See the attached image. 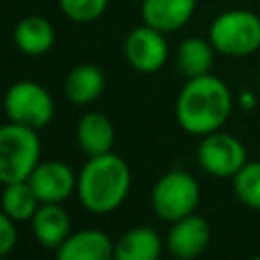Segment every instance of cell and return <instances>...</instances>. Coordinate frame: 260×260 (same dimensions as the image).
<instances>
[{
  "instance_id": "obj_9",
  "label": "cell",
  "mask_w": 260,
  "mask_h": 260,
  "mask_svg": "<svg viewBox=\"0 0 260 260\" xmlns=\"http://www.w3.org/2000/svg\"><path fill=\"white\" fill-rule=\"evenodd\" d=\"M41 203H63L77 191V175L63 160H41L26 179Z\"/></svg>"
},
{
  "instance_id": "obj_3",
  "label": "cell",
  "mask_w": 260,
  "mask_h": 260,
  "mask_svg": "<svg viewBox=\"0 0 260 260\" xmlns=\"http://www.w3.org/2000/svg\"><path fill=\"white\" fill-rule=\"evenodd\" d=\"M41 162V140L35 128L6 122L0 128V181H26Z\"/></svg>"
},
{
  "instance_id": "obj_14",
  "label": "cell",
  "mask_w": 260,
  "mask_h": 260,
  "mask_svg": "<svg viewBox=\"0 0 260 260\" xmlns=\"http://www.w3.org/2000/svg\"><path fill=\"white\" fill-rule=\"evenodd\" d=\"M30 223L37 242L45 250H57L71 234V219L61 203H41Z\"/></svg>"
},
{
  "instance_id": "obj_16",
  "label": "cell",
  "mask_w": 260,
  "mask_h": 260,
  "mask_svg": "<svg viewBox=\"0 0 260 260\" xmlns=\"http://www.w3.org/2000/svg\"><path fill=\"white\" fill-rule=\"evenodd\" d=\"M14 43L20 53L28 57H41L49 53L55 45V28L41 14H28L14 26Z\"/></svg>"
},
{
  "instance_id": "obj_13",
  "label": "cell",
  "mask_w": 260,
  "mask_h": 260,
  "mask_svg": "<svg viewBox=\"0 0 260 260\" xmlns=\"http://www.w3.org/2000/svg\"><path fill=\"white\" fill-rule=\"evenodd\" d=\"M116 138V130L112 120L102 112H87L77 120L75 126V142L81 152L87 156H98L112 152Z\"/></svg>"
},
{
  "instance_id": "obj_17",
  "label": "cell",
  "mask_w": 260,
  "mask_h": 260,
  "mask_svg": "<svg viewBox=\"0 0 260 260\" xmlns=\"http://www.w3.org/2000/svg\"><path fill=\"white\" fill-rule=\"evenodd\" d=\"M162 250V240L156 230L136 225L116 240L114 256L118 260H156Z\"/></svg>"
},
{
  "instance_id": "obj_23",
  "label": "cell",
  "mask_w": 260,
  "mask_h": 260,
  "mask_svg": "<svg viewBox=\"0 0 260 260\" xmlns=\"http://www.w3.org/2000/svg\"><path fill=\"white\" fill-rule=\"evenodd\" d=\"M240 98H242L240 102H242V106H244L246 110H250V108H254V104H256V98H254V93H250V91H246V93H242Z\"/></svg>"
},
{
  "instance_id": "obj_11",
  "label": "cell",
  "mask_w": 260,
  "mask_h": 260,
  "mask_svg": "<svg viewBox=\"0 0 260 260\" xmlns=\"http://www.w3.org/2000/svg\"><path fill=\"white\" fill-rule=\"evenodd\" d=\"M116 244L100 230L71 232L67 240L55 250L59 260H110Z\"/></svg>"
},
{
  "instance_id": "obj_8",
  "label": "cell",
  "mask_w": 260,
  "mask_h": 260,
  "mask_svg": "<svg viewBox=\"0 0 260 260\" xmlns=\"http://www.w3.org/2000/svg\"><path fill=\"white\" fill-rule=\"evenodd\" d=\"M124 57L132 69L140 73H156L165 67L169 57V45L165 32L140 24L132 28L124 41Z\"/></svg>"
},
{
  "instance_id": "obj_24",
  "label": "cell",
  "mask_w": 260,
  "mask_h": 260,
  "mask_svg": "<svg viewBox=\"0 0 260 260\" xmlns=\"http://www.w3.org/2000/svg\"><path fill=\"white\" fill-rule=\"evenodd\" d=\"M258 87H260V73H258Z\"/></svg>"
},
{
  "instance_id": "obj_18",
  "label": "cell",
  "mask_w": 260,
  "mask_h": 260,
  "mask_svg": "<svg viewBox=\"0 0 260 260\" xmlns=\"http://www.w3.org/2000/svg\"><path fill=\"white\" fill-rule=\"evenodd\" d=\"M213 63V45L211 41L189 37L177 49V67L179 71L191 79L199 75H207Z\"/></svg>"
},
{
  "instance_id": "obj_12",
  "label": "cell",
  "mask_w": 260,
  "mask_h": 260,
  "mask_svg": "<svg viewBox=\"0 0 260 260\" xmlns=\"http://www.w3.org/2000/svg\"><path fill=\"white\" fill-rule=\"evenodd\" d=\"M195 6L197 0H142L140 14L144 24L160 32H173L191 20Z\"/></svg>"
},
{
  "instance_id": "obj_7",
  "label": "cell",
  "mask_w": 260,
  "mask_h": 260,
  "mask_svg": "<svg viewBox=\"0 0 260 260\" xmlns=\"http://www.w3.org/2000/svg\"><path fill=\"white\" fill-rule=\"evenodd\" d=\"M197 160L207 175L219 179H234V175L248 162V156L240 138L215 130L201 136V142L197 146Z\"/></svg>"
},
{
  "instance_id": "obj_21",
  "label": "cell",
  "mask_w": 260,
  "mask_h": 260,
  "mask_svg": "<svg viewBox=\"0 0 260 260\" xmlns=\"http://www.w3.org/2000/svg\"><path fill=\"white\" fill-rule=\"evenodd\" d=\"M59 8L71 22L87 24L106 12L108 0H59Z\"/></svg>"
},
{
  "instance_id": "obj_1",
  "label": "cell",
  "mask_w": 260,
  "mask_h": 260,
  "mask_svg": "<svg viewBox=\"0 0 260 260\" xmlns=\"http://www.w3.org/2000/svg\"><path fill=\"white\" fill-rule=\"evenodd\" d=\"M234 98L225 81L217 75H199L187 79L177 95L175 116L179 126L193 136H205L228 122Z\"/></svg>"
},
{
  "instance_id": "obj_10",
  "label": "cell",
  "mask_w": 260,
  "mask_h": 260,
  "mask_svg": "<svg viewBox=\"0 0 260 260\" xmlns=\"http://www.w3.org/2000/svg\"><path fill=\"white\" fill-rule=\"evenodd\" d=\"M211 240V225L205 217L189 213L171 223L167 234V250L179 260H191L205 252Z\"/></svg>"
},
{
  "instance_id": "obj_19",
  "label": "cell",
  "mask_w": 260,
  "mask_h": 260,
  "mask_svg": "<svg viewBox=\"0 0 260 260\" xmlns=\"http://www.w3.org/2000/svg\"><path fill=\"white\" fill-rule=\"evenodd\" d=\"M41 201L35 195L28 181L4 183L2 189V213L12 217L14 221H30Z\"/></svg>"
},
{
  "instance_id": "obj_22",
  "label": "cell",
  "mask_w": 260,
  "mask_h": 260,
  "mask_svg": "<svg viewBox=\"0 0 260 260\" xmlns=\"http://www.w3.org/2000/svg\"><path fill=\"white\" fill-rule=\"evenodd\" d=\"M16 223L18 221L8 217L6 213L0 215V254L2 256H8L14 250V246H16V240H18Z\"/></svg>"
},
{
  "instance_id": "obj_5",
  "label": "cell",
  "mask_w": 260,
  "mask_h": 260,
  "mask_svg": "<svg viewBox=\"0 0 260 260\" xmlns=\"http://www.w3.org/2000/svg\"><path fill=\"white\" fill-rule=\"evenodd\" d=\"M201 199V189L195 177L187 171L175 169L158 177L150 193V205L158 219L177 221L189 213H195Z\"/></svg>"
},
{
  "instance_id": "obj_2",
  "label": "cell",
  "mask_w": 260,
  "mask_h": 260,
  "mask_svg": "<svg viewBox=\"0 0 260 260\" xmlns=\"http://www.w3.org/2000/svg\"><path fill=\"white\" fill-rule=\"evenodd\" d=\"M130 185L132 173L128 162L116 152H106L87 158L77 175L75 193L89 213L106 215L124 203Z\"/></svg>"
},
{
  "instance_id": "obj_20",
  "label": "cell",
  "mask_w": 260,
  "mask_h": 260,
  "mask_svg": "<svg viewBox=\"0 0 260 260\" xmlns=\"http://www.w3.org/2000/svg\"><path fill=\"white\" fill-rule=\"evenodd\" d=\"M234 191L250 209H260V160H248L234 175Z\"/></svg>"
},
{
  "instance_id": "obj_15",
  "label": "cell",
  "mask_w": 260,
  "mask_h": 260,
  "mask_svg": "<svg viewBox=\"0 0 260 260\" xmlns=\"http://www.w3.org/2000/svg\"><path fill=\"white\" fill-rule=\"evenodd\" d=\"M106 87V77L102 73L100 67L91 65V63H81L75 65L63 83V91L65 98L73 104V106H89L93 104Z\"/></svg>"
},
{
  "instance_id": "obj_6",
  "label": "cell",
  "mask_w": 260,
  "mask_h": 260,
  "mask_svg": "<svg viewBox=\"0 0 260 260\" xmlns=\"http://www.w3.org/2000/svg\"><path fill=\"white\" fill-rule=\"evenodd\" d=\"M4 110L10 122L39 130L53 120L55 102L41 83L20 79L8 87L4 95Z\"/></svg>"
},
{
  "instance_id": "obj_4",
  "label": "cell",
  "mask_w": 260,
  "mask_h": 260,
  "mask_svg": "<svg viewBox=\"0 0 260 260\" xmlns=\"http://www.w3.org/2000/svg\"><path fill=\"white\" fill-rule=\"evenodd\" d=\"M209 41L221 55L248 57L260 49V16L244 8L225 10L213 18Z\"/></svg>"
}]
</instances>
